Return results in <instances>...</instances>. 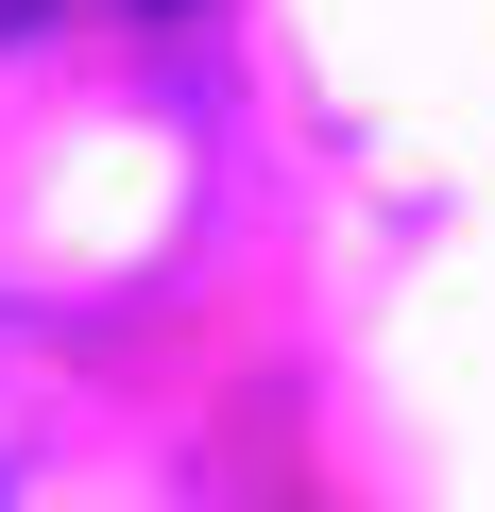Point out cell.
<instances>
[]
</instances>
